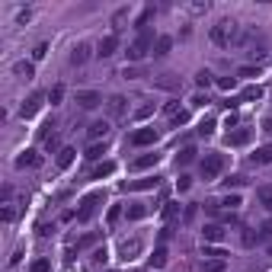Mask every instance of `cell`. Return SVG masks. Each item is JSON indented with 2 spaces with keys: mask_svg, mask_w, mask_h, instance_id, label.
Masks as SVG:
<instances>
[{
  "mask_svg": "<svg viewBox=\"0 0 272 272\" xmlns=\"http://www.w3.org/2000/svg\"><path fill=\"white\" fill-rule=\"evenodd\" d=\"M112 173H115V163L106 160V163H100V167L90 173V180H103V176H112Z\"/></svg>",
  "mask_w": 272,
  "mask_h": 272,
  "instance_id": "cell-23",
  "label": "cell"
},
{
  "mask_svg": "<svg viewBox=\"0 0 272 272\" xmlns=\"http://www.w3.org/2000/svg\"><path fill=\"white\" fill-rule=\"evenodd\" d=\"M221 205H228V211H237V208H240V195H228Z\"/></svg>",
  "mask_w": 272,
  "mask_h": 272,
  "instance_id": "cell-40",
  "label": "cell"
},
{
  "mask_svg": "<svg viewBox=\"0 0 272 272\" xmlns=\"http://www.w3.org/2000/svg\"><path fill=\"white\" fill-rule=\"evenodd\" d=\"M87 135H90L93 141H100V138L106 141V135H109V122H106V119H100V122H93V125L87 128Z\"/></svg>",
  "mask_w": 272,
  "mask_h": 272,
  "instance_id": "cell-16",
  "label": "cell"
},
{
  "mask_svg": "<svg viewBox=\"0 0 272 272\" xmlns=\"http://www.w3.org/2000/svg\"><path fill=\"white\" fill-rule=\"evenodd\" d=\"M253 167H266V163H272V144H263V147H256V154L250 157Z\"/></svg>",
  "mask_w": 272,
  "mask_h": 272,
  "instance_id": "cell-15",
  "label": "cell"
},
{
  "mask_svg": "<svg viewBox=\"0 0 272 272\" xmlns=\"http://www.w3.org/2000/svg\"><path fill=\"white\" fill-rule=\"evenodd\" d=\"M61 100H64V87L58 84V87H52V90H48V103H52V106H58Z\"/></svg>",
  "mask_w": 272,
  "mask_h": 272,
  "instance_id": "cell-33",
  "label": "cell"
},
{
  "mask_svg": "<svg viewBox=\"0 0 272 272\" xmlns=\"http://www.w3.org/2000/svg\"><path fill=\"white\" fill-rule=\"evenodd\" d=\"M115 52H119V39H115V35H106V39H100V45H96V55H100V58H112Z\"/></svg>",
  "mask_w": 272,
  "mask_h": 272,
  "instance_id": "cell-11",
  "label": "cell"
},
{
  "mask_svg": "<svg viewBox=\"0 0 272 272\" xmlns=\"http://www.w3.org/2000/svg\"><path fill=\"white\" fill-rule=\"evenodd\" d=\"M269 256H272V246H269Z\"/></svg>",
  "mask_w": 272,
  "mask_h": 272,
  "instance_id": "cell-56",
  "label": "cell"
},
{
  "mask_svg": "<svg viewBox=\"0 0 272 272\" xmlns=\"http://www.w3.org/2000/svg\"><path fill=\"white\" fill-rule=\"evenodd\" d=\"M259 93H263L259 87H246V90L240 93V100H259Z\"/></svg>",
  "mask_w": 272,
  "mask_h": 272,
  "instance_id": "cell-41",
  "label": "cell"
},
{
  "mask_svg": "<svg viewBox=\"0 0 272 272\" xmlns=\"http://www.w3.org/2000/svg\"><path fill=\"white\" fill-rule=\"evenodd\" d=\"M100 103H103V96L96 90H80L77 93V106H80V109H96Z\"/></svg>",
  "mask_w": 272,
  "mask_h": 272,
  "instance_id": "cell-9",
  "label": "cell"
},
{
  "mask_svg": "<svg viewBox=\"0 0 272 272\" xmlns=\"http://www.w3.org/2000/svg\"><path fill=\"white\" fill-rule=\"evenodd\" d=\"M103 154H106V141H103V144H100V141H93V144L87 147V154H84V157H87V160H100Z\"/></svg>",
  "mask_w": 272,
  "mask_h": 272,
  "instance_id": "cell-24",
  "label": "cell"
},
{
  "mask_svg": "<svg viewBox=\"0 0 272 272\" xmlns=\"http://www.w3.org/2000/svg\"><path fill=\"white\" fill-rule=\"evenodd\" d=\"M195 160V147H183L180 154H176V167H186V163Z\"/></svg>",
  "mask_w": 272,
  "mask_h": 272,
  "instance_id": "cell-25",
  "label": "cell"
},
{
  "mask_svg": "<svg viewBox=\"0 0 272 272\" xmlns=\"http://www.w3.org/2000/svg\"><path fill=\"white\" fill-rule=\"evenodd\" d=\"M157 138H160V132L151 125V128H138V132H132V138H128V141H132L135 147H147V144H154Z\"/></svg>",
  "mask_w": 272,
  "mask_h": 272,
  "instance_id": "cell-5",
  "label": "cell"
},
{
  "mask_svg": "<svg viewBox=\"0 0 272 272\" xmlns=\"http://www.w3.org/2000/svg\"><path fill=\"white\" fill-rule=\"evenodd\" d=\"M224 234H228V231H224L221 224H205V228H202L205 243H221V240H224Z\"/></svg>",
  "mask_w": 272,
  "mask_h": 272,
  "instance_id": "cell-12",
  "label": "cell"
},
{
  "mask_svg": "<svg viewBox=\"0 0 272 272\" xmlns=\"http://www.w3.org/2000/svg\"><path fill=\"white\" fill-rule=\"evenodd\" d=\"M202 256H208V259H224V256H228V250H224V246H208V243H205Z\"/></svg>",
  "mask_w": 272,
  "mask_h": 272,
  "instance_id": "cell-29",
  "label": "cell"
},
{
  "mask_svg": "<svg viewBox=\"0 0 272 272\" xmlns=\"http://www.w3.org/2000/svg\"><path fill=\"white\" fill-rule=\"evenodd\" d=\"M189 186H192V176H180V180H176V189H180V192H186Z\"/></svg>",
  "mask_w": 272,
  "mask_h": 272,
  "instance_id": "cell-46",
  "label": "cell"
},
{
  "mask_svg": "<svg viewBox=\"0 0 272 272\" xmlns=\"http://www.w3.org/2000/svg\"><path fill=\"white\" fill-rule=\"evenodd\" d=\"M147 211H151L147 205H141V202H138V205H132V208H128V211H125V215H128V218H132V221H141V218H144V215H147Z\"/></svg>",
  "mask_w": 272,
  "mask_h": 272,
  "instance_id": "cell-26",
  "label": "cell"
},
{
  "mask_svg": "<svg viewBox=\"0 0 272 272\" xmlns=\"http://www.w3.org/2000/svg\"><path fill=\"white\" fill-rule=\"evenodd\" d=\"M119 218H122V205H112L109 211H106V224H109V228H115Z\"/></svg>",
  "mask_w": 272,
  "mask_h": 272,
  "instance_id": "cell-30",
  "label": "cell"
},
{
  "mask_svg": "<svg viewBox=\"0 0 272 272\" xmlns=\"http://www.w3.org/2000/svg\"><path fill=\"white\" fill-rule=\"evenodd\" d=\"M170 122H173V125H186V122H189V112L183 109V112H180V115H176V119H170Z\"/></svg>",
  "mask_w": 272,
  "mask_h": 272,
  "instance_id": "cell-52",
  "label": "cell"
},
{
  "mask_svg": "<svg viewBox=\"0 0 272 272\" xmlns=\"http://www.w3.org/2000/svg\"><path fill=\"white\" fill-rule=\"evenodd\" d=\"M45 52H48V45H45V42H39V45L32 48V58H35V61H42V58H45Z\"/></svg>",
  "mask_w": 272,
  "mask_h": 272,
  "instance_id": "cell-42",
  "label": "cell"
},
{
  "mask_svg": "<svg viewBox=\"0 0 272 272\" xmlns=\"http://www.w3.org/2000/svg\"><path fill=\"white\" fill-rule=\"evenodd\" d=\"M163 218H167V221H176V218H180V205H176V202H167V208H163Z\"/></svg>",
  "mask_w": 272,
  "mask_h": 272,
  "instance_id": "cell-35",
  "label": "cell"
},
{
  "mask_svg": "<svg viewBox=\"0 0 272 272\" xmlns=\"http://www.w3.org/2000/svg\"><path fill=\"white\" fill-rule=\"evenodd\" d=\"M259 240H263V234H259V231H256V234H253V231H243V243H246V246H253V243H259Z\"/></svg>",
  "mask_w": 272,
  "mask_h": 272,
  "instance_id": "cell-37",
  "label": "cell"
},
{
  "mask_svg": "<svg viewBox=\"0 0 272 272\" xmlns=\"http://www.w3.org/2000/svg\"><path fill=\"white\" fill-rule=\"evenodd\" d=\"M163 112H167L170 119H176V115H180L183 109H180V103H167V106H163Z\"/></svg>",
  "mask_w": 272,
  "mask_h": 272,
  "instance_id": "cell-44",
  "label": "cell"
},
{
  "mask_svg": "<svg viewBox=\"0 0 272 272\" xmlns=\"http://www.w3.org/2000/svg\"><path fill=\"white\" fill-rule=\"evenodd\" d=\"M151 19H154V7H147V10H144V13H141V16H138V22H135V29H138V32H144V26H147V22H151Z\"/></svg>",
  "mask_w": 272,
  "mask_h": 272,
  "instance_id": "cell-31",
  "label": "cell"
},
{
  "mask_svg": "<svg viewBox=\"0 0 272 272\" xmlns=\"http://www.w3.org/2000/svg\"><path fill=\"white\" fill-rule=\"evenodd\" d=\"M119 253H122V259H135V256L141 253V237H132V240H122V246H119Z\"/></svg>",
  "mask_w": 272,
  "mask_h": 272,
  "instance_id": "cell-14",
  "label": "cell"
},
{
  "mask_svg": "<svg viewBox=\"0 0 272 272\" xmlns=\"http://www.w3.org/2000/svg\"><path fill=\"white\" fill-rule=\"evenodd\" d=\"M103 202H106V192L103 189H96V192H87L84 199H80V208H77V221H90L96 211L103 208Z\"/></svg>",
  "mask_w": 272,
  "mask_h": 272,
  "instance_id": "cell-3",
  "label": "cell"
},
{
  "mask_svg": "<svg viewBox=\"0 0 272 272\" xmlns=\"http://www.w3.org/2000/svg\"><path fill=\"white\" fill-rule=\"evenodd\" d=\"M218 87H221V90H234V87H237V77H221Z\"/></svg>",
  "mask_w": 272,
  "mask_h": 272,
  "instance_id": "cell-43",
  "label": "cell"
},
{
  "mask_svg": "<svg viewBox=\"0 0 272 272\" xmlns=\"http://www.w3.org/2000/svg\"><path fill=\"white\" fill-rule=\"evenodd\" d=\"M157 186H160L157 176H144V180H128V183H122L125 192H144V189H157Z\"/></svg>",
  "mask_w": 272,
  "mask_h": 272,
  "instance_id": "cell-7",
  "label": "cell"
},
{
  "mask_svg": "<svg viewBox=\"0 0 272 272\" xmlns=\"http://www.w3.org/2000/svg\"><path fill=\"white\" fill-rule=\"evenodd\" d=\"M16 167L19 170H39L42 167V154L39 151H22L16 157Z\"/></svg>",
  "mask_w": 272,
  "mask_h": 272,
  "instance_id": "cell-8",
  "label": "cell"
},
{
  "mask_svg": "<svg viewBox=\"0 0 272 272\" xmlns=\"http://www.w3.org/2000/svg\"><path fill=\"white\" fill-rule=\"evenodd\" d=\"M151 80H154V87H160V90H180V77L176 74H157Z\"/></svg>",
  "mask_w": 272,
  "mask_h": 272,
  "instance_id": "cell-13",
  "label": "cell"
},
{
  "mask_svg": "<svg viewBox=\"0 0 272 272\" xmlns=\"http://www.w3.org/2000/svg\"><path fill=\"white\" fill-rule=\"evenodd\" d=\"M45 147H48V151H61V147H58V135H55V132L45 138Z\"/></svg>",
  "mask_w": 272,
  "mask_h": 272,
  "instance_id": "cell-49",
  "label": "cell"
},
{
  "mask_svg": "<svg viewBox=\"0 0 272 272\" xmlns=\"http://www.w3.org/2000/svg\"><path fill=\"white\" fill-rule=\"evenodd\" d=\"M29 272H52V259H48V256H39V259L29 266Z\"/></svg>",
  "mask_w": 272,
  "mask_h": 272,
  "instance_id": "cell-27",
  "label": "cell"
},
{
  "mask_svg": "<svg viewBox=\"0 0 272 272\" xmlns=\"http://www.w3.org/2000/svg\"><path fill=\"white\" fill-rule=\"evenodd\" d=\"M74 157H77V151H74V147H61V151H58V167L67 170L70 163H74Z\"/></svg>",
  "mask_w": 272,
  "mask_h": 272,
  "instance_id": "cell-22",
  "label": "cell"
},
{
  "mask_svg": "<svg viewBox=\"0 0 272 272\" xmlns=\"http://www.w3.org/2000/svg\"><path fill=\"white\" fill-rule=\"evenodd\" d=\"M45 100H48V93H32V96H29L26 103H22L19 115H22V119H32V115L42 109V103H45Z\"/></svg>",
  "mask_w": 272,
  "mask_h": 272,
  "instance_id": "cell-6",
  "label": "cell"
},
{
  "mask_svg": "<svg viewBox=\"0 0 272 272\" xmlns=\"http://www.w3.org/2000/svg\"><path fill=\"white\" fill-rule=\"evenodd\" d=\"M106 256H109V253H106V246H103V250H96V253H93V266H100V263H106Z\"/></svg>",
  "mask_w": 272,
  "mask_h": 272,
  "instance_id": "cell-50",
  "label": "cell"
},
{
  "mask_svg": "<svg viewBox=\"0 0 272 272\" xmlns=\"http://www.w3.org/2000/svg\"><path fill=\"white\" fill-rule=\"evenodd\" d=\"M195 84H199V87H208V84H211V70H199V74H195Z\"/></svg>",
  "mask_w": 272,
  "mask_h": 272,
  "instance_id": "cell-38",
  "label": "cell"
},
{
  "mask_svg": "<svg viewBox=\"0 0 272 272\" xmlns=\"http://www.w3.org/2000/svg\"><path fill=\"white\" fill-rule=\"evenodd\" d=\"M125 16H128V10L122 7V10H119V13H115V16H112V26H115V29H122V22H125Z\"/></svg>",
  "mask_w": 272,
  "mask_h": 272,
  "instance_id": "cell-45",
  "label": "cell"
},
{
  "mask_svg": "<svg viewBox=\"0 0 272 272\" xmlns=\"http://www.w3.org/2000/svg\"><path fill=\"white\" fill-rule=\"evenodd\" d=\"M151 112H154V106H151V103H144V106H138V112H135V119L141 122V119H147V115H151Z\"/></svg>",
  "mask_w": 272,
  "mask_h": 272,
  "instance_id": "cell-39",
  "label": "cell"
},
{
  "mask_svg": "<svg viewBox=\"0 0 272 272\" xmlns=\"http://www.w3.org/2000/svg\"><path fill=\"white\" fill-rule=\"evenodd\" d=\"M237 77H259V70L246 64V67H240V70H237Z\"/></svg>",
  "mask_w": 272,
  "mask_h": 272,
  "instance_id": "cell-47",
  "label": "cell"
},
{
  "mask_svg": "<svg viewBox=\"0 0 272 272\" xmlns=\"http://www.w3.org/2000/svg\"><path fill=\"white\" fill-rule=\"evenodd\" d=\"M192 218H195V205H189V208H186V215H183V221H192Z\"/></svg>",
  "mask_w": 272,
  "mask_h": 272,
  "instance_id": "cell-55",
  "label": "cell"
},
{
  "mask_svg": "<svg viewBox=\"0 0 272 272\" xmlns=\"http://www.w3.org/2000/svg\"><path fill=\"white\" fill-rule=\"evenodd\" d=\"M13 70H16V74H19L22 80H32V74H35V67H32L29 61H19V64H16Z\"/></svg>",
  "mask_w": 272,
  "mask_h": 272,
  "instance_id": "cell-28",
  "label": "cell"
},
{
  "mask_svg": "<svg viewBox=\"0 0 272 272\" xmlns=\"http://www.w3.org/2000/svg\"><path fill=\"white\" fill-rule=\"evenodd\" d=\"M263 132L272 135V115H266V119H263Z\"/></svg>",
  "mask_w": 272,
  "mask_h": 272,
  "instance_id": "cell-53",
  "label": "cell"
},
{
  "mask_svg": "<svg viewBox=\"0 0 272 272\" xmlns=\"http://www.w3.org/2000/svg\"><path fill=\"white\" fill-rule=\"evenodd\" d=\"M112 272H119V269H112Z\"/></svg>",
  "mask_w": 272,
  "mask_h": 272,
  "instance_id": "cell-57",
  "label": "cell"
},
{
  "mask_svg": "<svg viewBox=\"0 0 272 272\" xmlns=\"http://www.w3.org/2000/svg\"><path fill=\"white\" fill-rule=\"evenodd\" d=\"M151 52H154V32H147V29H144V32H138V39L125 48V55H128V61H132V64L144 61Z\"/></svg>",
  "mask_w": 272,
  "mask_h": 272,
  "instance_id": "cell-2",
  "label": "cell"
},
{
  "mask_svg": "<svg viewBox=\"0 0 272 272\" xmlns=\"http://www.w3.org/2000/svg\"><path fill=\"white\" fill-rule=\"evenodd\" d=\"M90 52H93V48H90L87 42H77L74 52H70V64H74V67H84V64L90 61Z\"/></svg>",
  "mask_w": 272,
  "mask_h": 272,
  "instance_id": "cell-10",
  "label": "cell"
},
{
  "mask_svg": "<svg viewBox=\"0 0 272 272\" xmlns=\"http://www.w3.org/2000/svg\"><path fill=\"white\" fill-rule=\"evenodd\" d=\"M250 138H253V132H250V128H240V132H228V144L240 147V144H246Z\"/></svg>",
  "mask_w": 272,
  "mask_h": 272,
  "instance_id": "cell-18",
  "label": "cell"
},
{
  "mask_svg": "<svg viewBox=\"0 0 272 272\" xmlns=\"http://www.w3.org/2000/svg\"><path fill=\"white\" fill-rule=\"evenodd\" d=\"M170 263V253H167V246H157L154 250V256H151V269H163Z\"/></svg>",
  "mask_w": 272,
  "mask_h": 272,
  "instance_id": "cell-19",
  "label": "cell"
},
{
  "mask_svg": "<svg viewBox=\"0 0 272 272\" xmlns=\"http://www.w3.org/2000/svg\"><path fill=\"white\" fill-rule=\"evenodd\" d=\"M125 77H141V67H125Z\"/></svg>",
  "mask_w": 272,
  "mask_h": 272,
  "instance_id": "cell-54",
  "label": "cell"
},
{
  "mask_svg": "<svg viewBox=\"0 0 272 272\" xmlns=\"http://www.w3.org/2000/svg\"><path fill=\"white\" fill-rule=\"evenodd\" d=\"M243 183H246V176H231V180H224V186H228V189H231V186L237 189V186H243Z\"/></svg>",
  "mask_w": 272,
  "mask_h": 272,
  "instance_id": "cell-48",
  "label": "cell"
},
{
  "mask_svg": "<svg viewBox=\"0 0 272 272\" xmlns=\"http://www.w3.org/2000/svg\"><path fill=\"white\" fill-rule=\"evenodd\" d=\"M96 240H100V234H87V237H84V240H80L77 246H90V243H96Z\"/></svg>",
  "mask_w": 272,
  "mask_h": 272,
  "instance_id": "cell-51",
  "label": "cell"
},
{
  "mask_svg": "<svg viewBox=\"0 0 272 272\" xmlns=\"http://www.w3.org/2000/svg\"><path fill=\"white\" fill-rule=\"evenodd\" d=\"M106 109H109V115H122L125 112V96H119V93L109 96V100H106Z\"/></svg>",
  "mask_w": 272,
  "mask_h": 272,
  "instance_id": "cell-21",
  "label": "cell"
},
{
  "mask_svg": "<svg viewBox=\"0 0 272 272\" xmlns=\"http://www.w3.org/2000/svg\"><path fill=\"white\" fill-rule=\"evenodd\" d=\"M157 160H160V154H141V157L132 160V170H147V167H154Z\"/></svg>",
  "mask_w": 272,
  "mask_h": 272,
  "instance_id": "cell-17",
  "label": "cell"
},
{
  "mask_svg": "<svg viewBox=\"0 0 272 272\" xmlns=\"http://www.w3.org/2000/svg\"><path fill=\"white\" fill-rule=\"evenodd\" d=\"M224 266H228L224 259H205V263H202L205 272H224Z\"/></svg>",
  "mask_w": 272,
  "mask_h": 272,
  "instance_id": "cell-32",
  "label": "cell"
},
{
  "mask_svg": "<svg viewBox=\"0 0 272 272\" xmlns=\"http://www.w3.org/2000/svg\"><path fill=\"white\" fill-rule=\"evenodd\" d=\"M199 170H202V180H215V176L224 170V154H218V151L205 154L202 163H199Z\"/></svg>",
  "mask_w": 272,
  "mask_h": 272,
  "instance_id": "cell-4",
  "label": "cell"
},
{
  "mask_svg": "<svg viewBox=\"0 0 272 272\" xmlns=\"http://www.w3.org/2000/svg\"><path fill=\"white\" fill-rule=\"evenodd\" d=\"M170 48H173V39H170V35H157V42H154V55L163 58V55H170Z\"/></svg>",
  "mask_w": 272,
  "mask_h": 272,
  "instance_id": "cell-20",
  "label": "cell"
},
{
  "mask_svg": "<svg viewBox=\"0 0 272 272\" xmlns=\"http://www.w3.org/2000/svg\"><path fill=\"white\" fill-rule=\"evenodd\" d=\"M16 215H19V208H16L13 202H4V221H7V224L16 221Z\"/></svg>",
  "mask_w": 272,
  "mask_h": 272,
  "instance_id": "cell-34",
  "label": "cell"
},
{
  "mask_svg": "<svg viewBox=\"0 0 272 272\" xmlns=\"http://www.w3.org/2000/svg\"><path fill=\"white\" fill-rule=\"evenodd\" d=\"M211 132H215V119H205L202 125H199V138H208Z\"/></svg>",
  "mask_w": 272,
  "mask_h": 272,
  "instance_id": "cell-36",
  "label": "cell"
},
{
  "mask_svg": "<svg viewBox=\"0 0 272 272\" xmlns=\"http://www.w3.org/2000/svg\"><path fill=\"white\" fill-rule=\"evenodd\" d=\"M243 39V32H240V26L234 19H221V22H215L211 26V42L215 45H221V48H228V45H237Z\"/></svg>",
  "mask_w": 272,
  "mask_h": 272,
  "instance_id": "cell-1",
  "label": "cell"
}]
</instances>
